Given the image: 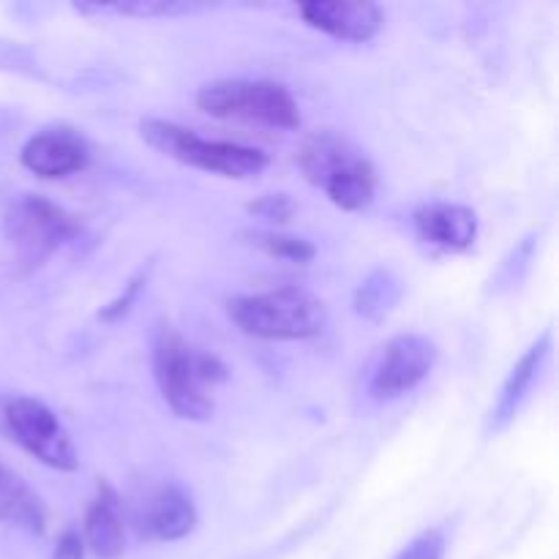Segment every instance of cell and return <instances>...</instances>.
Returning <instances> with one entry per match:
<instances>
[{
  "instance_id": "1",
  "label": "cell",
  "mask_w": 559,
  "mask_h": 559,
  "mask_svg": "<svg viewBox=\"0 0 559 559\" xmlns=\"http://www.w3.org/2000/svg\"><path fill=\"white\" fill-rule=\"evenodd\" d=\"M153 377L178 418L207 420L213 415V391L227 382L229 371L218 355L186 342L173 325H158L153 336Z\"/></svg>"
},
{
  "instance_id": "2",
  "label": "cell",
  "mask_w": 559,
  "mask_h": 559,
  "mask_svg": "<svg viewBox=\"0 0 559 559\" xmlns=\"http://www.w3.org/2000/svg\"><path fill=\"white\" fill-rule=\"evenodd\" d=\"M298 167L342 211L358 213L374 202V164L338 131L322 129L311 134L300 147Z\"/></svg>"
},
{
  "instance_id": "3",
  "label": "cell",
  "mask_w": 559,
  "mask_h": 559,
  "mask_svg": "<svg viewBox=\"0 0 559 559\" xmlns=\"http://www.w3.org/2000/svg\"><path fill=\"white\" fill-rule=\"evenodd\" d=\"M227 314L246 336L265 342H304L328 325V306L304 287H278L240 295L227 304Z\"/></svg>"
},
{
  "instance_id": "4",
  "label": "cell",
  "mask_w": 559,
  "mask_h": 559,
  "mask_svg": "<svg viewBox=\"0 0 559 559\" xmlns=\"http://www.w3.org/2000/svg\"><path fill=\"white\" fill-rule=\"evenodd\" d=\"M140 136L162 156L175 158L186 167L205 169L233 180H249L265 173L267 156L257 147L238 145V142L202 140L186 126L162 118L140 120Z\"/></svg>"
},
{
  "instance_id": "5",
  "label": "cell",
  "mask_w": 559,
  "mask_h": 559,
  "mask_svg": "<svg viewBox=\"0 0 559 559\" xmlns=\"http://www.w3.org/2000/svg\"><path fill=\"white\" fill-rule=\"evenodd\" d=\"M197 107L211 118L249 120L271 129H298L300 109L293 93L271 80H218L197 93Z\"/></svg>"
},
{
  "instance_id": "6",
  "label": "cell",
  "mask_w": 559,
  "mask_h": 559,
  "mask_svg": "<svg viewBox=\"0 0 559 559\" xmlns=\"http://www.w3.org/2000/svg\"><path fill=\"white\" fill-rule=\"evenodd\" d=\"M0 415H3L5 435L33 459L58 473L80 469V453H76L74 440L47 404L31 396H14L3 404Z\"/></svg>"
},
{
  "instance_id": "7",
  "label": "cell",
  "mask_w": 559,
  "mask_h": 559,
  "mask_svg": "<svg viewBox=\"0 0 559 559\" xmlns=\"http://www.w3.org/2000/svg\"><path fill=\"white\" fill-rule=\"evenodd\" d=\"M80 233V218L36 194H22L5 213V235L16 257L38 265Z\"/></svg>"
},
{
  "instance_id": "8",
  "label": "cell",
  "mask_w": 559,
  "mask_h": 559,
  "mask_svg": "<svg viewBox=\"0 0 559 559\" xmlns=\"http://www.w3.org/2000/svg\"><path fill=\"white\" fill-rule=\"evenodd\" d=\"M437 344L420 333H399L380 349L369 374V396L374 402H393L415 391L437 364Z\"/></svg>"
},
{
  "instance_id": "9",
  "label": "cell",
  "mask_w": 559,
  "mask_h": 559,
  "mask_svg": "<svg viewBox=\"0 0 559 559\" xmlns=\"http://www.w3.org/2000/svg\"><path fill=\"white\" fill-rule=\"evenodd\" d=\"M306 25L342 41H371L385 25V14L369 0H311L300 5Z\"/></svg>"
},
{
  "instance_id": "10",
  "label": "cell",
  "mask_w": 559,
  "mask_h": 559,
  "mask_svg": "<svg viewBox=\"0 0 559 559\" xmlns=\"http://www.w3.org/2000/svg\"><path fill=\"white\" fill-rule=\"evenodd\" d=\"M20 162L38 178L55 180L85 169L91 162V151L76 131H38L22 145Z\"/></svg>"
},
{
  "instance_id": "11",
  "label": "cell",
  "mask_w": 559,
  "mask_h": 559,
  "mask_svg": "<svg viewBox=\"0 0 559 559\" xmlns=\"http://www.w3.org/2000/svg\"><path fill=\"white\" fill-rule=\"evenodd\" d=\"M413 224L426 246L445 251V254L473 249L475 238H478L475 211L467 205H456V202H431V205L418 207Z\"/></svg>"
},
{
  "instance_id": "12",
  "label": "cell",
  "mask_w": 559,
  "mask_h": 559,
  "mask_svg": "<svg viewBox=\"0 0 559 559\" xmlns=\"http://www.w3.org/2000/svg\"><path fill=\"white\" fill-rule=\"evenodd\" d=\"M551 338H555L551 328L549 331L540 333V338H535V342L530 344L527 353L519 358V364L513 366L511 374L506 377L500 396H497L495 407H491V413H489V435H500V431H506L508 426L516 420L524 399L530 396V391H533L540 369H544L546 358H549Z\"/></svg>"
},
{
  "instance_id": "13",
  "label": "cell",
  "mask_w": 559,
  "mask_h": 559,
  "mask_svg": "<svg viewBox=\"0 0 559 559\" xmlns=\"http://www.w3.org/2000/svg\"><path fill=\"white\" fill-rule=\"evenodd\" d=\"M85 549H91L98 559H120L126 551V522L120 511V497L115 495L107 480H98L96 497L85 511V527H82Z\"/></svg>"
},
{
  "instance_id": "14",
  "label": "cell",
  "mask_w": 559,
  "mask_h": 559,
  "mask_svg": "<svg viewBox=\"0 0 559 559\" xmlns=\"http://www.w3.org/2000/svg\"><path fill=\"white\" fill-rule=\"evenodd\" d=\"M197 508L191 497L178 486L156 491L142 516V530L153 540H180L194 533Z\"/></svg>"
},
{
  "instance_id": "15",
  "label": "cell",
  "mask_w": 559,
  "mask_h": 559,
  "mask_svg": "<svg viewBox=\"0 0 559 559\" xmlns=\"http://www.w3.org/2000/svg\"><path fill=\"white\" fill-rule=\"evenodd\" d=\"M0 522L41 535L47 527V508L36 491L0 462Z\"/></svg>"
},
{
  "instance_id": "16",
  "label": "cell",
  "mask_w": 559,
  "mask_h": 559,
  "mask_svg": "<svg viewBox=\"0 0 559 559\" xmlns=\"http://www.w3.org/2000/svg\"><path fill=\"white\" fill-rule=\"evenodd\" d=\"M402 295H404L402 278H399L391 267H374V271L358 284L353 304H355V311H358L364 320L380 322L396 309Z\"/></svg>"
},
{
  "instance_id": "17",
  "label": "cell",
  "mask_w": 559,
  "mask_h": 559,
  "mask_svg": "<svg viewBox=\"0 0 559 559\" xmlns=\"http://www.w3.org/2000/svg\"><path fill=\"white\" fill-rule=\"evenodd\" d=\"M243 238L249 240L251 246H257L260 251H265L267 257H273V260L293 262V265H309L317 257L314 243H309V240L304 238H295V235L271 233V229H254V233H246Z\"/></svg>"
},
{
  "instance_id": "18",
  "label": "cell",
  "mask_w": 559,
  "mask_h": 559,
  "mask_svg": "<svg viewBox=\"0 0 559 559\" xmlns=\"http://www.w3.org/2000/svg\"><path fill=\"white\" fill-rule=\"evenodd\" d=\"M535 238H538V235H527L522 243L513 246L511 254L502 260V265L497 267V273L491 276V293L502 295L524 282V276H527L530 265H533L535 260Z\"/></svg>"
},
{
  "instance_id": "19",
  "label": "cell",
  "mask_w": 559,
  "mask_h": 559,
  "mask_svg": "<svg viewBox=\"0 0 559 559\" xmlns=\"http://www.w3.org/2000/svg\"><path fill=\"white\" fill-rule=\"evenodd\" d=\"M207 5L202 3H178V0H134V3H112V5H82V11H115L123 16H178V14H194V11H205Z\"/></svg>"
},
{
  "instance_id": "20",
  "label": "cell",
  "mask_w": 559,
  "mask_h": 559,
  "mask_svg": "<svg viewBox=\"0 0 559 559\" xmlns=\"http://www.w3.org/2000/svg\"><path fill=\"white\" fill-rule=\"evenodd\" d=\"M249 213L267 224H284L295 216V202L287 194H265L249 202Z\"/></svg>"
},
{
  "instance_id": "21",
  "label": "cell",
  "mask_w": 559,
  "mask_h": 559,
  "mask_svg": "<svg viewBox=\"0 0 559 559\" xmlns=\"http://www.w3.org/2000/svg\"><path fill=\"white\" fill-rule=\"evenodd\" d=\"M445 557V535L442 530H426L409 546H404L393 559H442Z\"/></svg>"
},
{
  "instance_id": "22",
  "label": "cell",
  "mask_w": 559,
  "mask_h": 559,
  "mask_svg": "<svg viewBox=\"0 0 559 559\" xmlns=\"http://www.w3.org/2000/svg\"><path fill=\"white\" fill-rule=\"evenodd\" d=\"M145 278H147L145 271L136 273V276L131 278L129 284H126L123 293H120L118 298L112 300V304H107L102 311H98V320H102V322L123 320V317L131 311V306H134V300H136V295H140V289H142V284H145Z\"/></svg>"
},
{
  "instance_id": "23",
  "label": "cell",
  "mask_w": 559,
  "mask_h": 559,
  "mask_svg": "<svg viewBox=\"0 0 559 559\" xmlns=\"http://www.w3.org/2000/svg\"><path fill=\"white\" fill-rule=\"evenodd\" d=\"M52 559H85V540L76 530H66L55 544Z\"/></svg>"
}]
</instances>
